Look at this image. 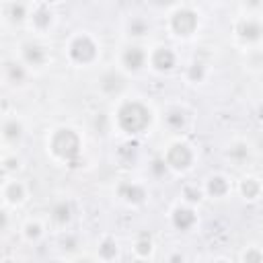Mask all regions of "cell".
I'll use <instances>...</instances> for the list:
<instances>
[{
    "label": "cell",
    "mask_w": 263,
    "mask_h": 263,
    "mask_svg": "<svg viewBox=\"0 0 263 263\" xmlns=\"http://www.w3.org/2000/svg\"><path fill=\"white\" fill-rule=\"evenodd\" d=\"M119 123L127 129V132H140L146 127L148 123V111L142 105H125L119 113Z\"/></svg>",
    "instance_id": "cell-1"
},
{
    "label": "cell",
    "mask_w": 263,
    "mask_h": 263,
    "mask_svg": "<svg viewBox=\"0 0 263 263\" xmlns=\"http://www.w3.org/2000/svg\"><path fill=\"white\" fill-rule=\"evenodd\" d=\"M53 150L60 154V156H64V158H70V156H74L76 154V150H78V140H76V136L72 134V132H60L55 138H53Z\"/></svg>",
    "instance_id": "cell-2"
},
{
    "label": "cell",
    "mask_w": 263,
    "mask_h": 263,
    "mask_svg": "<svg viewBox=\"0 0 263 263\" xmlns=\"http://www.w3.org/2000/svg\"><path fill=\"white\" fill-rule=\"evenodd\" d=\"M173 25H175V29H177L179 33L187 35V33H191V31H193V27H195V16H193V12H189V10L177 12V14H175Z\"/></svg>",
    "instance_id": "cell-3"
},
{
    "label": "cell",
    "mask_w": 263,
    "mask_h": 263,
    "mask_svg": "<svg viewBox=\"0 0 263 263\" xmlns=\"http://www.w3.org/2000/svg\"><path fill=\"white\" fill-rule=\"evenodd\" d=\"M72 55L76 60H80V62H86V60H90L95 55V47H92V43L88 39H78L72 45Z\"/></svg>",
    "instance_id": "cell-4"
},
{
    "label": "cell",
    "mask_w": 263,
    "mask_h": 263,
    "mask_svg": "<svg viewBox=\"0 0 263 263\" xmlns=\"http://www.w3.org/2000/svg\"><path fill=\"white\" fill-rule=\"evenodd\" d=\"M191 160V154L185 146H173V150L168 152V162L173 166H187Z\"/></svg>",
    "instance_id": "cell-5"
},
{
    "label": "cell",
    "mask_w": 263,
    "mask_h": 263,
    "mask_svg": "<svg viewBox=\"0 0 263 263\" xmlns=\"http://www.w3.org/2000/svg\"><path fill=\"white\" fill-rule=\"evenodd\" d=\"M154 64L158 68H171L173 66V53L168 49H158L154 55Z\"/></svg>",
    "instance_id": "cell-6"
},
{
    "label": "cell",
    "mask_w": 263,
    "mask_h": 263,
    "mask_svg": "<svg viewBox=\"0 0 263 263\" xmlns=\"http://www.w3.org/2000/svg\"><path fill=\"white\" fill-rule=\"evenodd\" d=\"M125 62L129 64V68H138L142 64V53L138 49H132V51L125 53Z\"/></svg>",
    "instance_id": "cell-7"
},
{
    "label": "cell",
    "mask_w": 263,
    "mask_h": 263,
    "mask_svg": "<svg viewBox=\"0 0 263 263\" xmlns=\"http://www.w3.org/2000/svg\"><path fill=\"white\" fill-rule=\"evenodd\" d=\"M191 222H193L191 212H187V210H179V212H177V226L185 228V226H189Z\"/></svg>",
    "instance_id": "cell-8"
},
{
    "label": "cell",
    "mask_w": 263,
    "mask_h": 263,
    "mask_svg": "<svg viewBox=\"0 0 263 263\" xmlns=\"http://www.w3.org/2000/svg\"><path fill=\"white\" fill-rule=\"evenodd\" d=\"M240 31H242V35H245V37H257V35L261 33V31H259V27H255V25H251V23H249V25H242V29H240Z\"/></svg>",
    "instance_id": "cell-9"
},
{
    "label": "cell",
    "mask_w": 263,
    "mask_h": 263,
    "mask_svg": "<svg viewBox=\"0 0 263 263\" xmlns=\"http://www.w3.org/2000/svg\"><path fill=\"white\" fill-rule=\"evenodd\" d=\"M210 189H212V193H222V191H224V183H222V179H214L212 185H210Z\"/></svg>",
    "instance_id": "cell-10"
},
{
    "label": "cell",
    "mask_w": 263,
    "mask_h": 263,
    "mask_svg": "<svg viewBox=\"0 0 263 263\" xmlns=\"http://www.w3.org/2000/svg\"><path fill=\"white\" fill-rule=\"evenodd\" d=\"M242 191H245V193H249V195H253V191H255V185H253V183L249 181V187H247V183H245V187H242Z\"/></svg>",
    "instance_id": "cell-11"
}]
</instances>
